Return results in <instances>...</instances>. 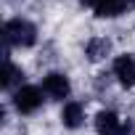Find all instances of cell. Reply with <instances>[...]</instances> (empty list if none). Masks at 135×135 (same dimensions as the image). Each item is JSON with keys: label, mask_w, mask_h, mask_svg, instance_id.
I'll return each instance as SVG.
<instances>
[{"label": "cell", "mask_w": 135, "mask_h": 135, "mask_svg": "<svg viewBox=\"0 0 135 135\" xmlns=\"http://www.w3.org/2000/svg\"><path fill=\"white\" fill-rule=\"evenodd\" d=\"M42 93L50 101H64L66 103V98L72 95V82L64 72H48L42 77Z\"/></svg>", "instance_id": "cell-3"}, {"label": "cell", "mask_w": 135, "mask_h": 135, "mask_svg": "<svg viewBox=\"0 0 135 135\" xmlns=\"http://www.w3.org/2000/svg\"><path fill=\"white\" fill-rule=\"evenodd\" d=\"M45 93H42V88H35V85H21L19 90H13V95H11V103H13V109L19 111V114H24V117H29V114H35V111H40L42 109V98Z\"/></svg>", "instance_id": "cell-2"}, {"label": "cell", "mask_w": 135, "mask_h": 135, "mask_svg": "<svg viewBox=\"0 0 135 135\" xmlns=\"http://www.w3.org/2000/svg\"><path fill=\"white\" fill-rule=\"evenodd\" d=\"M111 77L124 88V90H132L135 88V53H122L114 58L111 64Z\"/></svg>", "instance_id": "cell-4"}, {"label": "cell", "mask_w": 135, "mask_h": 135, "mask_svg": "<svg viewBox=\"0 0 135 135\" xmlns=\"http://www.w3.org/2000/svg\"><path fill=\"white\" fill-rule=\"evenodd\" d=\"M95 3H98V0H80V6H82V8H90V11L95 8Z\"/></svg>", "instance_id": "cell-11"}, {"label": "cell", "mask_w": 135, "mask_h": 135, "mask_svg": "<svg viewBox=\"0 0 135 135\" xmlns=\"http://www.w3.org/2000/svg\"><path fill=\"white\" fill-rule=\"evenodd\" d=\"M58 119H61V124H64L66 130H80V127L85 124V103H80V101H66V103L61 106Z\"/></svg>", "instance_id": "cell-6"}, {"label": "cell", "mask_w": 135, "mask_h": 135, "mask_svg": "<svg viewBox=\"0 0 135 135\" xmlns=\"http://www.w3.org/2000/svg\"><path fill=\"white\" fill-rule=\"evenodd\" d=\"M122 135H135V122H124V127H122Z\"/></svg>", "instance_id": "cell-10"}, {"label": "cell", "mask_w": 135, "mask_h": 135, "mask_svg": "<svg viewBox=\"0 0 135 135\" xmlns=\"http://www.w3.org/2000/svg\"><path fill=\"white\" fill-rule=\"evenodd\" d=\"M21 82H24V69L6 56V66H3V90L13 93V90L21 88Z\"/></svg>", "instance_id": "cell-9"}, {"label": "cell", "mask_w": 135, "mask_h": 135, "mask_svg": "<svg viewBox=\"0 0 135 135\" xmlns=\"http://www.w3.org/2000/svg\"><path fill=\"white\" fill-rule=\"evenodd\" d=\"M111 56V40L109 37H90L85 42V58L90 64H98V61H106Z\"/></svg>", "instance_id": "cell-7"}, {"label": "cell", "mask_w": 135, "mask_h": 135, "mask_svg": "<svg viewBox=\"0 0 135 135\" xmlns=\"http://www.w3.org/2000/svg\"><path fill=\"white\" fill-rule=\"evenodd\" d=\"M3 40L8 48H32L37 42V27L29 19H8L3 24Z\"/></svg>", "instance_id": "cell-1"}, {"label": "cell", "mask_w": 135, "mask_h": 135, "mask_svg": "<svg viewBox=\"0 0 135 135\" xmlns=\"http://www.w3.org/2000/svg\"><path fill=\"white\" fill-rule=\"evenodd\" d=\"M130 6H132V0H98L95 8H93V13H95L98 19H117V16H122Z\"/></svg>", "instance_id": "cell-8"}, {"label": "cell", "mask_w": 135, "mask_h": 135, "mask_svg": "<svg viewBox=\"0 0 135 135\" xmlns=\"http://www.w3.org/2000/svg\"><path fill=\"white\" fill-rule=\"evenodd\" d=\"M93 124H95L98 135H122V127H124V122L119 119V114L111 111V109H101L95 114Z\"/></svg>", "instance_id": "cell-5"}]
</instances>
